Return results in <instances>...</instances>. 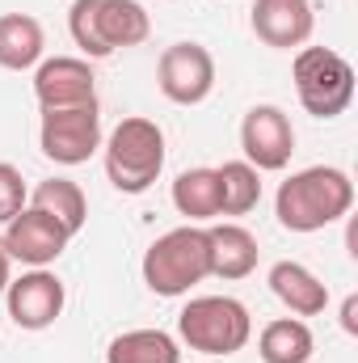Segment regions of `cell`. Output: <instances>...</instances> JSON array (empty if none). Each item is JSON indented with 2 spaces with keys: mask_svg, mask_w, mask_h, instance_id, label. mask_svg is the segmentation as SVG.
<instances>
[{
  "mask_svg": "<svg viewBox=\"0 0 358 363\" xmlns=\"http://www.w3.org/2000/svg\"><path fill=\"white\" fill-rule=\"evenodd\" d=\"M4 250H8V258L13 262H25V267H51L64 250H68V241H72V233L59 224V220H51L47 211H38V207H21L8 224H4Z\"/></svg>",
  "mask_w": 358,
  "mask_h": 363,
  "instance_id": "cell-10",
  "label": "cell"
},
{
  "mask_svg": "<svg viewBox=\"0 0 358 363\" xmlns=\"http://www.w3.org/2000/svg\"><path fill=\"white\" fill-rule=\"evenodd\" d=\"M253 34L274 47V51H291V47H304L312 38V0H258L253 4Z\"/></svg>",
  "mask_w": 358,
  "mask_h": 363,
  "instance_id": "cell-13",
  "label": "cell"
},
{
  "mask_svg": "<svg viewBox=\"0 0 358 363\" xmlns=\"http://www.w3.org/2000/svg\"><path fill=\"white\" fill-rule=\"evenodd\" d=\"M105 363H181V351L165 330H127L105 347Z\"/></svg>",
  "mask_w": 358,
  "mask_h": 363,
  "instance_id": "cell-19",
  "label": "cell"
},
{
  "mask_svg": "<svg viewBox=\"0 0 358 363\" xmlns=\"http://www.w3.org/2000/svg\"><path fill=\"white\" fill-rule=\"evenodd\" d=\"M241 148H245V161L258 169V174H278L291 165V152H295V131H291V118L278 110V106H253L241 123Z\"/></svg>",
  "mask_w": 358,
  "mask_h": 363,
  "instance_id": "cell-9",
  "label": "cell"
},
{
  "mask_svg": "<svg viewBox=\"0 0 358 363\" xmlns=\"http://www.w3.org/2000/svg\"><path fill=\"white\" fill-rule=\"evenodd\" d=\"M30 207H38V211H47L51 220H59L72 237H76V233L85 228V220H89V199H85V190L68 178L38 182L34 194H30Z\"/></svg>",
  "mask_w": 358,
  "mask_h": 363,
  "instance_id": "cell-17",
  "label": "cell"
},
{
  "mask_svg": "<svg viewBox=\"0 0 358 363\" xmlns=\"http://www.w3.org/2000/svg\"><path fill=\"white\" fill-rule=\"evenodd\" d=\"M25 207V182H21V169L0 161V224H8L17 211Z\"/></svg>",
  "mask_w": 358,
  "mask_h": 363,
  "instance_id": "cell-22",
  "label": "cell"
},
{
  "mask_svg": "<svg viewBox=\"0 0 358 363\" xmlns=\"http://www.w3.org/2000/svg\"><path fill=\"white\" fill-rule=\"evenodd\" d=\"M38 148L55 165H85L93 152L101 148V114H97V101L64 106V110H42Z\"/></svg>",
  "mask_w": 358,
  "mask_h": 363,
  "instance_id": "cell-7",
  "label": "cell"
},
{
  "mask_svg": "<svg viewBox=\"0 0 358 363\" xmlns=\"http://www.w3.org/2000/svg\"><path fill=\"white\" fill-rule=\"evenodd\" d=\"M270 291L295 313V317H316L329 304V287L308 271L304 262H274L270 267Z\"/></svg>",
  "mask_w": 358,
  "mask_h": 363,
  "instance_id": "cell-15",
  "label": "cell"
},
{
  "mask_svg": "<svg viewBox=\"0 0 358 363\" xmlns=\"http://www.w3.org/2000/svg\"><path fill=\"white\" fill-rule=\"evenodd\" d=\"M178 334L198 355H236L253 338V317L232 296H194L178 313Z\"/></svg>",
  "mask_w": 358,
  "mask_h": 363,
  "instance_id": "cell-5",
  "label": "cell"
},
{
  "mask_svg": "<svg viewBox=\"0 0 358 363\" xmlns=\"http://www.w3.org/2000/svg\"><path fill=\"white\" fill-rule=\"evenodd\" d=\"M8 283H13V258H8V250H4V241H0V296H4Z\"/></svg>",
  "mask_w": 358,
  "mask_h": 363,
  "instance_id": "cell-24",
  "label": "cell"
},
{
  "mask_svg": "<svg viewBox=\"0 0 358 363\" xmlns=\"http://www.w3.org/2000/svg\"><path fill=\"white\" fill-rule=\"evenodd\" d=\"M207 274H211V241H207V228L198 224H181L173 233L156 237L144 254V283L165 300L185 296Z\"/></svg>",
  "mask_w": 358,
  "mask_h": 363,
  "instance_id": "cell-3",
  "label": "cell"
},
{
  "mask_svg": "<svg viewBox=\"0 0 358 363\" xmlns=\"http://www.w3.org/2000/svg\"><path fill=\"white\" fill-rule=\"evenodd\" d=\"M342 325H346V334H358V296H346V304H342Z\"/></svg>",
  "mask_w": 358,
  "mask_h": 363,
  "instance_id": "cell-23",
  "label": "cell"
},
{
  "mask_svg": "<svg viewBox=\"0 0 358 363\" xmlns=\"http://www.w3.org/2000/svg\"><path fill=\"white\" fill-rule=\"evenodd\" d=\"M34 97L42 110H64V106H85L97 101V77L89 60L76 55H55L34 68Z\"/></svg>",
  "mask_w": 358,
  "mask_h": 363,
  "instance_id": "cell-12",
  "label": "cell"
},
{
  "mask_svg": "<svg viewBox=\"0 0 358 363\" xmlns=\"http://www.w3.org/2000/svg\"><path fill=\"white\" fill-rule=\"evenodd\" d=\"M42 51H47V34H42L38 17H30V13H4L0 17V68H8V72L38 68Z\"/></svg>",
  "mask_w": 358,
  "mask_h": 363,
  "instance_id": "cell-16",
  "label": "cell"
},
{
  "mask_svg": "<svg viewBox=\"0 0 358 363\" xmlns=\"http://www.w3.org/2000/svg\"><path fill=\"white\" fill-rule=\"evenodd\" d=\"M4 300H8V317L21 330H47V325L59 321V313L68 304V291L47 267H30L21 279H13L4 287Z\"/></svg>",
  "mask_w": 358,
  "mask_h": 363,
  "instance_id": "cell-11",
  "label": "cell"
},
{
  "mask_svg": "<svg viewBox=\"0 0 358 363\" xmlns=\"http://www.w3.org/2000/svg\"><path fill=\"white\" fill-rule=\"evenodd\" d=\"M156 85L173 106H198L215 89V55L202 43H173L161 51Z\"/></svg>",
  "mask_w": 358,
  "mask_h": 363,
  "instance_id": "cell-8",
  "label": "cell"
},
{
  "mask_svg": "<svg viewBox=\"0 0 358 363\" xmlns=\"http://www.w3.org/2000/svg\"><path fill=\"white\" fill-rule=\"evenodd\" d=\"M316 351V338L312 330L299 321V317H278L270 321L258 338V355L262 363H308Z\"/></svg>",
  "mask_w": 358,
  "mask_h": 363,
  "instance_id": "cell-18",
  "label": "cell"
},
{
  "mask_svg": "<svg viewBox=\"0 0 358 363\" xmlns=\"http://www.w3.org/2000/svg\"><path fill=\"white\" fill-rule=\"evenodd\" d=\"M291 77H295L299 106L312 118H337L354 101V68L346 55H337L329 47H299Z\"/></svg>",
  "mask_w": 358,
  "mask_h": 363,
  "instance_id": "cell-6",
  "label": "cell"
},
{
  "mask_svg": "<svg viewBox=\"0 0 358 363\" xmlns=\"http://www.w3.org/2000/svg\"><path fill=\"white\" fill-rule=\"evenodd\" d=\"M165 169V131L152 118H122L105 140V178L122 194H144Z\"/></svg>",
  "mask_w": 358,
  "mask_h": 363,
  "instance_id": "cell-4",
  "label": "cell"
},
{
  "mask_svg": "<svg viewBox=\"0 0 358 363\" xmlns=\"http://www.w3.org/2000/svg\"><path fill=\"white\" fill-rule=\"evenodd\" d=\"M350 207H354V182L337 165L299 169L274 194V216L287 233H321V228L346 220Z\"/></svg>",
  "mask_w": 358,
  "mask_h": 363,
  "instance_id": "cell-1",
  "label": "cell"
},
{
  "mask_svg": "<svg viewBox=\"0 0 358 363\" xmlns=\"http://www.w3.org/2000/svg\"><path fill=\"white\" fill-rule=\"evenodd\" d=\"M219 182V216H249L262 203V174L249 161H224L215 169Z\"/></svg>",
  "mask_w": 358,
  "mask_h": 363,
  "instance_id": "cell-20",
  "label": "cell"
},
{
  "mask_svg": "<svg viewBox=\"0 0 358 363\" xmlns=\"http://www.w3.org/2000/svg\"><path fill=\"white\" fill-rule=\"evenodd\" d=\"M68 30H72V43L89 60H105L122 47L148 43L152 17L139 0H72Z\"/></svg>",
  "mask_w": 358,
  "mask_h": 363,
  "instance_id": "cell-2",
  "label": "cell"
},
{
  "mask_svg": "<svg viewBox=\"0 0 358 363\" xmlns=\"http://www.w3.org/2000/svg\"><path fill=\"white\" fill-rule=\"evenodd\" d=\"M211 241V274L215 279H245L258 271V237L245 224H215L207 228Z\"/></svg>",
  "mask_w": 358,
  "mask_h": 363,
  "instance_id": "cell-14",
  "label": "cell"
},
{
  "mask_svg": "<svg viewBox=\"0 0 358 363\" xmlns=\"http://www.w3.org/2000/svg\"><path fill=\"white\" fill-rule=\"evenodd\" d=\"M173 207L185 220H215L219 216V182H215V169L198 165V169L178 174V182H173Z\"/></svg>",
  "mask_w": 358,
  "mask_h": 363,
  "instance_id": "cell-21",
  "label": "cell"
}]
</instances>
